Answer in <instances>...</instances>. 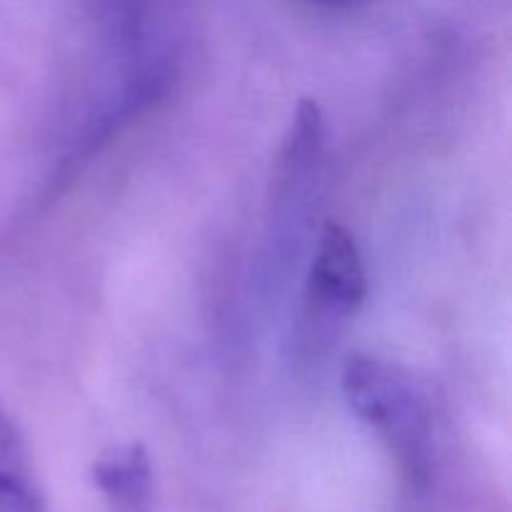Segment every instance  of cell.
Segmentation results:
<instances>
[{"label": "cell", "instance_id": "5b68a950", "mask_svg": "<svg viewBox=\"0 0 512 512\" xmlns=\"http://www.w3.org/2000/svg\"><path fill=\"white\" fill-rule=\"evenodd\" d=\"M0 512H43L30 478H0Z\"/></svg>", "mask_w": 512, "mask_h": 512}, {"label": "cell", "instance_id": "3957f363", "mask_svg": "<svg viewBox=\"0 0 512 512\" xmlns=\"http://www.w3.org/2000/svg\"><path fill=\"white\" fill-rule=\"evenodd\" d=\"M93 480L115 512H150L153 470L148 450L140 443L105 453L93 465Z\"/></svg>", "mask_w": 512, "mask_h": 512}, {"label": "cell", "instance_id": "8992f818", "mask_svg": "<svg viewBox=\"0 0 512 512\" xmlns=\"http://www.w3.org/2000/svg\"><path fill=\"white\" fill-rule=\"evenodd\" d=\"M310 3H315V5H348V3H355V0H310Z\"/></svg>", "mask_w": 512, "mask_h": 512}, {"label": "cell", "instance_id": "7a4b0ae2", "mask_svg": "<svg viewBox=\"0 0 512 512\" xmlns=\"http://www.w3.org/2000/svg\"><path fill=\"white\" fill-rule=\"evenodd\" d=\"M368 295V275L353 233L340 223L323 225L308 280L310 308L328 318L350 315Z\"/></svg>", "mask_w": 512, "mask_h": 512}, {"label": "cell", "instance_id": "6da1fadb", "mask_svg": "<svg viewBox=\"0 0 512 512\" xmlns=\"http://www.w3.org/2000/svg\"><path fill=\"white\" fill-rule=\"evenodd\" d=\"M343 393L353 413L380 430L410 465L423 463L428 413L408 375L373 355L355 353L343 363Z\"/></svg>", "mask_w": 512, "mask_h": 512}, {"label": "cell", "instance_id": "277c9868", "mask_svg": "<svg viewBox=\"0 0 512 512\" xmlns=\"http://www.w3.org/2000/svg\"><path fill=\"white\" fill-rule=\"evenodd\" d=\"M0 478H28L23 440L3 408H0Z\"/></svg>", "mask_w": 512, "mask_h": 512}]
</instances>
